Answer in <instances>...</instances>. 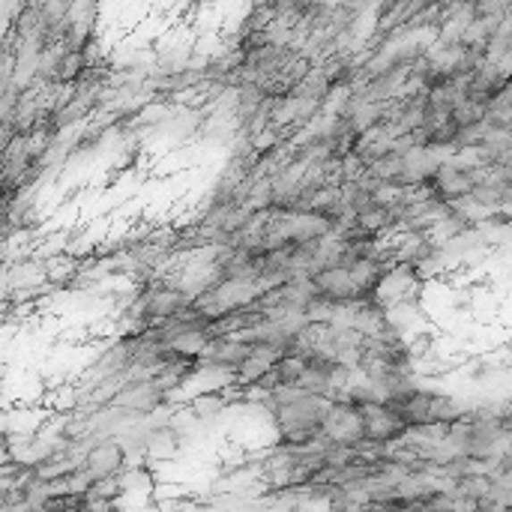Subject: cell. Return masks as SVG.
I'll use <instances>...</instances> for the list:
<instances>
[{"label":"cell","instance_id":"6da1fadb","mask_svg":"<svg viewBox=\"0 0 512 512\" xmlns=\"http://www.w3.org/2000/svg\"><path fill=\"white\" fill-rule=\"evenodd\" d=\"M123 462H126L123 447L114 441H108V443H99V447L88 456V471H93L97 476H111L114 471H121Z\"/></svg>","mask_w":512,"mask_h":512}]
</instances>
